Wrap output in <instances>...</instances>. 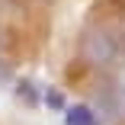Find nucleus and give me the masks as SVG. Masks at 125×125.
I'll return each instance as SVG.
<instances>
[{
    "mask_svg": "<svg viewBox=\"0 0 125 125\" xmlns=\"http://www.w3.org/2000/svg\"><path fill=\"white\" fill-rule=\"evenodd\" d=\"M77 61L83 67H90L96 77L115 74L125 64V35L112 26L90 22V26H83V32L77 39Z\"/></svg>",
    "mask_w": 125,
    "mask_h": 125,
    "instance_id": "1",
    "label": "nucleus"
},
{
    "mask_svg": "<svg viewBox=\"0 0 125 125\" xmlns=\"http://www.w3.org/2000/svg\"><path fill=\"white\" fill-rule=\"evenodd\" d=\"M61 119H64V125H106L103 115L93 109V103H67Z\"/></svg>",
    "mask_w": 125,
    "mask_h": 125,
    "instance_id": "2",
    "label": "nucleus"
},
{
    "mask_svg": "<svg viewBox=\"0 0 125 125\" xmlns=\"http://www.w3.org/2000/svg\"><path fill=\"white\" fill-rule=\"evenodd\" d=\"M42 90H45V87H39L32 77H22V80H16V87H13L16 99H19L22 106H29V109H35V106L42 103Z\"/></svg>",
    "mask_w": 125,
    "mask_h": 125,
    "instance_id": "3",
    "label": "nucleus"
},
{
    "mask_svg": "<svg viewBox=\"0 0 125 125\" xmlns=\"http://www.w3.org/2000/svg\"><path fill=\"white\" fill-rule=\"evenodd\" d=\"M42 103L52 109V112H64V109H67V99H64V93H61L58 87H45V90H42Z\"/></svg>",
    "mask_w": 125,
    "mask_h": 125,
    "instance_id": "4",
    "label": "nucleus"
},
{
    "mask_svg": "<svg viewBox=\"0 0 125 125\" xmlns=\"http://www.w3.org/2000/svg\"><path fill=\"white\" fill-rule=\"evenodd\" d=\"M3 80H7V64L0 61V83H3Z\"/></svg>",
    "mask_w": 125,
    "mask_h": 125,
    "instance_id": "5",
    "label": "nucleus"
}]
</instances>
